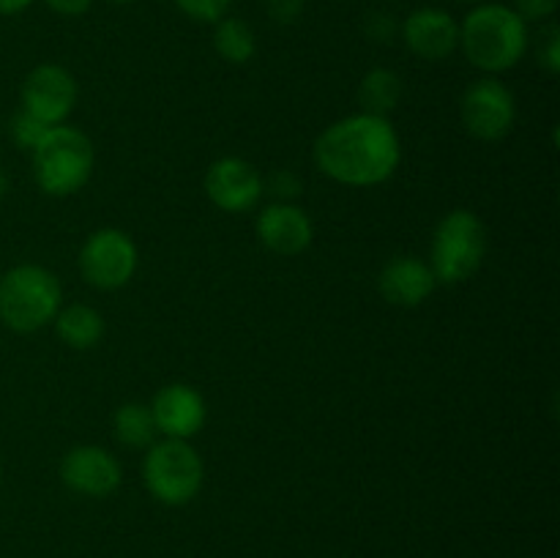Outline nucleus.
Returning <instances> with one entry per match:
<instances>
[{"mask_svg": "<svg viewBox=\"0 0 560 558\" xmlns=\"http://www.w3.org/2000/svg\"><path fill=\"white\" fill-rule=\"evenodd\" d=\"M317 170L342 186H377L397 173L402 142L383 115L355 113L334 120L312 148Z\"/></svg>", "mask_w": 560, "mask_h": 558, "instance_id": "nucleus-1", "label": "nucleus"}, {"mask_svg": "<svg viewBox=\"0 0 560 558\" xmlns=\"http://www.w3.org/2000/svg\"><path fill=\"white\" fill-rule=\"evenodd\" d=\"M459 49L470 66L501 74L514 69L528 49V22L503 3H481L459 25Z\"/></svg>", "mask_w": 560, "mask_h": 558, "instance_id": "nucleus-2", "label": "nucleus"}, {"mask_svg": "<svg viewBox=\"0 0 560 558\" xmlns=\"http://www.w3.org/2000/svg\"><path fill=\"white\" fill-rule=\"evenodd\" d=\"M33 181L49 197H71L91 181L96 151L91 137L77 126L58 124L31 151Z\"/></svg>", "mask_w": 560, "mask_h": 558, "instance_id": "nucleus-3", "label": "nucleus"}, {"mask_svg": "<svg viewBox=\"0 0 560 558\" xmlns=\"http://www.w3.org/2000/svg\"><path fill=\"white\" fill-rule=\"evenodd\" d=\"M63 306V288L49 268L20 263L0 277V321L16 334L49 326Z\"/></svg>", "mask_w": 560, "mask_h": 558, "instance_id": "nucleus-4", "label": "nucleus"}, {"mask_svg": "<svg viewBox=\"0 0 560 558\" xmlns=\"http://www.w3.org/2000/svg\"><path fill=\"white\" fill-rule=\"evenodd\" d=\"M487 257V228L470 208L443 213L430 241V268L438 284H463Z\"/></svg>", "mask_w": 560, "mask_h": 558, "instance_id": "nucleus-5", "label": "nucleus"}, {"mask_svg": "<svg viewBox=\"0 0 560 558\" xmlns=\"http://www.w3.org/2000/svg\"><path fill=\"white\" fill-rule=\"evenodd\" d=\"M206 481V465L189 441L151 443L142 460V485L164 507H186L195 501Z\"/></svg>", "mask_w": 560, "mask_h": 558, "instance_id": "nucleus-6", "label": "nucleus"}, {"mask_svg": "<svg viewBox=\"0 0 560 558\" xmlns=\"http://www.w3.org/2000/svg\"><path fill=\"white\" fill-rule=\"evenodd\" d=\"M137 244L120 228H98L82 244L77 266L82 279L96 290H120L137 271Z\"/></svg>", "mask_w": 560, "mask_h": 558, "instance_id": "nucleus-7", "label": "nucleus"}, {"mask_svg": "<svg viewBox=\"0 0 560 558\" xmlns=\"http://www.w3.org/2000/svg\"><path fill=\"white\" fill-rule=\"evenodd\" d=\"M459 118L468 135L476 140H503L517 120V98L495 77H481L465 88L459 98Z\"/></svg>", "mask_w": 560, "mask_h": 558, "instance_id": "nucleus-8", "label": "nucleus"}, {"mask_svg": "<svg viewBox=\"0 0 560 558\" xmlns=\"http://www.w3.org/2000/svg\"><path fill=\"white\" fill-rule=\"evenodd\" d=\"M80 88L74 74L58 63H38L22 82V109L47 126L66 124L74 109Z\"/></svg>", "mask_w": 560, "mask_h": 558, "instance_id": "nucleus-9", "label": "nucleus"}, {"mask_svg": "<svg viewBox=\"0 0 560 558\" xmlns=\"http://www.w3.org/2000/svg\"><path fill=\"white\" fill-rule=\"evenodd\" d=\"M208 200L224 213H246L266 195L260 170L241 156H222L206 170L202 178Z\"/></svg>", "mask_w": 560, "mask_h": 558, "instance_id": "nucleus-10", "label": "nucleus"}, {"mask_svg": "<svg viewBox=\"0 0 560 558\" xmlns=\"http://www.w3.org/2000/svg\"><path fill=\"white\" fill-rule=\"evenodd\" d=\"M60 481L85 498H107L124 481V468L109 449L96 443L71 446L60 460Z\"/></svg>", "mask_w": 560, "mask_h": 558, "instance_id": "nucleus-11", "label": "nucleus"}, {"mask_svg": "<svg viewBox=\"0 0 560 558\" xmlns=\"http://www.w3.org/2000/svg\"><path fill=\"white\" fill-rule=\"evenodd\" d=\"M151 414L156 432L175 441H191L206 427V397L189 383H167L151 399Z\"/></svg>", "mask_w": 560, "mask_h": 558, "instance_id": "nucleus-12", "label": "nucleus"}, {"mask_svg": "<svg viewBox=\"0 0 560 558\" xmlns=\"http://www.w3.org/2000/svg\"><path fill=\"white\" fill-rule=\"evenodd\" d=\"M255 233L268 252L293 257L310 249L315 239V224L310 213L295 202H271L257 213Z\"/></svg>", "mask_w": 560, "mask_h": 558, "instance_id": "nucleus-13", "label": "nucleus"}, {"mask_svg": "<svg viewBox=\"0 0 560 558\" xmlns=\"http://www.w3.org/2000/svg\"><path fill=\"white\" fill-rule=\"evenodd\" d=\"M402 38L410 53L421 60H446L459 49V22L446 9L410 11L402 22Z\"/></svg>", "mask_w": 560, "mask_h": 558, "instance_id": "nucleus-14", "label": "nucleus"}, {"mask_svg": "<svg viewBox=\"0 0 560 558\" xmlns=\"http://www.w3.org/2000/svg\"><path fill=\"white\" fill-rule=\"evenodd\" d=\"M435 288L438 279L430 263L416 255L392 257L377 274V290L383 299L394 306H405V310L424 304L435 293Z\"/></svg>", "mask_w": 560, "mask_h": 558, "instance_id": "nucleus-15", "label": "nucleus"}, {"mask_svg": "<svg viewBox=\"0 0 560 558\" xmlns=\"http://www.w3.org/2000/svg\"><path fill=\"white\" fill-rule=\"evenodd\" d=\"M55 334L71 350H91L104 337V315L91 304H66L55 315Z\"/></svg>", "mask_w": 560, "mask_h": 558, "instance_id": "nucleus-16", "label": "nucleus"}, {"mask_svg": "<svg viewBox=\"0 0 560 558\" xmlns=\"http://www.w3.org/2000/svg\"><path fill=\"white\" fill-rule=\"evenodd\" d=\"M402 77L397 74L394 69H377L366 71L359 82V104H361V113H370V115H383L388 118L392 109H397V104L402 102Z\"/></svg>", "mask_w": 560, "mask_h": 558, "instance_id": "nucleus-17", "label": "nucleus"}, {"mask_svg": "<svg viewBox=\"0 0 560 558\" xmlns=\"http://www.w3.org/2000/svg\"><path fill=\"white\" fill-rule=\"evenodd\" d=\"M213 47H217L222 60L233 66H244L257 53L255 31L241 16H222L217 22V31H213Z\"/></svg>", "mask_w": 560, "mask_h": 558, "instance_id": "nucleus-18", "label": "nucleus"}, {"mask_svg": "<svg viewBox=\"0 0 560 558\" xmlns=\"http://www.w3.org/2000/svg\"><path fill=\"white\" fill-rule=\"evenodd\" d=\"M113 432L129 449H148L159 435L153 414L145 403H124L113 414Z\"/></svg>", "mask_w": 560, "mask_h": 558, "instance_id": "nucleus-19", "label": "nucleus"}, {"mask_svg": "<svg viewBox=\"0 0 560 558\" xmlns=\"http://www.w3.org/2000/svg\"><path fill=\"white\" fill-rule=\"evenodd\" d=\"M49 129H52V126L42 124V120L33 118V115L25 113V109H22V107H20V113H16L14 118H11V124H9L11 140H14L16 146L22 148V151H33V148H36L38 142L44 140V135H47Z\"/></svg>", "mask_w": 560, "mask_h": 558, "instance_id": "nucleus-20", "label": "nucleus"}, {"mask_svg": "<svg viewBox=\"0 0 560 558\" xmlns=\"http://www.w3.org/2000/svg\"><path fill=\"white\" fill-rule=\"evenodd\" d=\"M230 3H233V0H175V5H178L189 20L206 22V25H217L222 16H228Z\"/></svg>", "mask_w": 560, "mask_h": 558, "instance_id": "nucleus-21", "label": "nucleus"}, {"mask_svg": "<svg viewBox=\"0 0 560 558\" xmlns=\"http://www.w3.org/2000/svg\"><path fill=\"white\" fill-rule=\"evenodd\" d=\"M512 9L525 22H545L558 11V0H514Z\"/></svg>", "mask_w": 560, "mask_h": 558, "instance_id": "nucleus-22", "label": "nucleus"}, {"mask_svg": "<svg viewBox=\"0 0 560 558\" xmlns=\"http://www.w3.org/2000/svg\"><path fill=\"white\" fill-rule=\"evenodd\" d=\"M306 0H266V11L277 25H293L304 14Z\"/></svg>", "mask_w": 560, "mask_h": 558, "instance_id": "nucleus-23", "label": "nucleus"}, {"mask_svg": "<svg viewBox=\"0 0 560 558\" xmlns=\"http://www.w3.org/2000/svg\"><path fill=\"white\" fill-rule=\"evenodd\" d=\"M539 63L545 66V69L550 71V74H558V71H560V31H558L556 25H552L550 31H547L545 42H541Z\"/></svg>", "mask_w": 560, "mask_h": 558, "instance_id": "nucleus-24", "label": "nucleus"}, {"mask_svg": "<svg viewBox=\"0 0 560 558\" xmlns=\"http://www.w3.org/2000/svg\"><path fill=\"white\" fill-rule=\"evenodd\" d=\"M268 184H271L273 195L279 197V202H290V197L301 195V178H295L290 170H279Z\"/></svg>", "mask_w": 560, "mask_h": 558, "instance_id": "nucleus-25", "label": "nucleus"}, {"mask_svg": "<svg viewBox=\"0 0 560 558\" xmlns=\"http://www.w3.org/2000/svg\"><path fill=\"white\" fill-rule=\"evenodd\" d=\"M49 11L60 16H82L93 5V0H44Z\"/></svg>", "mask_w": 560, "mask_h": 558, "instance_id": "nucleus-26", "label": "nucleus"}, {"mask_svg": "<svg viewBox=\"0 0 560 558\" xmlns=\"http://www.w3.org/2000/svg\"><path fill=\"white\" fill-rule=\"evenodd\" d=\"M33 0H0V16H14L31 5Z\"/></svg>", "mask_w": 560, "mask_h": 558, "instance_id": "nucleus-27", "label": "nucleus"}, {"mask_svg": "<svg viewBox=\"0 0 560 558\" xmlns=\"http://www.w3.org/2000/svg\"><path fill=\"white\" fill-rule=\"evenodd\" d=\"M5 191H9V175H5V170L0 167V200L5 197Z\"/></svg>", "mask_w": 560, "mask_h": 558, "instance_id": "nucleus-28", "label": "nucleus"}, {"mask_svg": "<svg viewBox=\"0 0 560 558\" xmlns=\"http://www.w3.org/2000/svg\"><path fill=\"white\" fill-rule=\"evenodd\" d=\"M109 3H118V5H126V3H135V0H109Z\"/></svg>", "mask_w": 560, "mask_h": 558, "instance_id": "nucleus-29", "label": "nucleus"}, {"mask_svg": "<svg viewBox=\"0 0 560 558\" xmlns=\"http://www.w3.org/2000/svg\"><path fill=\"white\" fill-rule=\"evenodd\" d=\"M459 3H481V0H459Z\"/></svg>", "mask_w": 560, "mask_h": 558, "instance_id": "nucleus-30", "label": "nucleus"}, {"mask_svg": "<svg viewBox=\"0 0 560 558\" xmlns=\"http://www.w3.org/2000/svg\"><path fill=\"white\" fill-rule=\"evenodd\" d=\"M0 476H3V465H0Z\"/></svg>", "mask_w": 560, "mask_h": 558, "instance_id": "nucleus-31", "label": "nucleus"}]
</instances>
